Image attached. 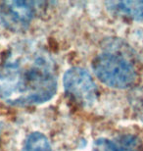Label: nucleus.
Listing matches in <instances>:
<instances>
[{
    "label": "nucleus",
    "instance_id": "5",
    "mask_svg": "<svg viewBox=\"0 0 143 151\" xmlns=\"http://www.w3.org/2000/svg\"><path fill=\"white\" fill-rule=\"evenodd\" d=\"M112 9L132 20H141L143 18V1H119L109 2Z\"/></svg>",
    "mask_w": 143,
    "mask_h": 151
},
{
    "label": "nucleus",
    "instance_id": "1",
    "mask_svg": "<svg viewBox=\"0 0 143 151\" xmlns=\"http://www.w3.org/2000/svg\"><path fill=\"white\" fill-rule=\"evenodd\" d=\"M57 91L52 58L32 43H18L8 51L0 66V97L15 106L44 103Z\"/></svg>",
    "mask_w": 143,
    "mask_h": 151
},
{
    "label": "nucleus",
    "instance_id": "8",
    "mask_svg": "<svg viewBox=\"0 0 143 151\" xmlns=\"http://www.w3.org/2000/svg\"><path fill=\"white\" fill-rule=\"evenodd\" d=\"M94 151H117L115 139L99 138L93 144Z\"/></svg>",
    "mask_w": 143,
    "mask_h": 151
},
{
    "label": "nucleus",
    "instance_id": "2",
    "mask_svg": "<svg viewBox=\"0 0 143 151\" xmlns=\"http://www.w3.org/2000/svg\"><path fill=\"white\" fill-rule=\"evenodd\" d=\"M92 69L96 77L106 86L124 89L134 83L136 71L121 55L102 53L93 60Z\"/></svg>",
    "mask_w": 143,
    "mask_h": 151
},
{
    "label": "nucleus",
    "instance_id": "9",
    "mask_svg": "<svg viewBox=\"0 0 143 151\" xmlns=\"http://www.w3.org/2000/svg\"><path fill=\"white\" fill-rule=\"evenodd\" d=\"M0 143H1V126H0Z\"/></svg>",
    "mask_w": 143,
    "mask_h": 151
},
{
    "label": "nucleus",
    "instance_id": "6",
    "mask_svg": "<svg viewBox=\"0 0 143 151\" xmlns=\"http://www.w3.org/2000/svg\"><path fill=\"white\" fill-rule=\"evenodd\" d=\"M23 151H52L48 138L41 132L30 134L24 144Z\"/></svg>",
    "mask_w": 143,
    "mask_h": 151
},
{
    "label": "nucleus",
    "instance_id": "4",
    "mask_svg": "<svg viewBox=\"0 0 143 151\" xmlns=\"http://www.w3.org/2000/svg\"><path fill=\"white\" fill-rule=\"evenodd\" d=\"M34 10L27 1H4L0 4V19L12 32H23L29 26Z\"/></svg>",
    "mask_w": 143,
    "mask_h": 151
},
{
    "label": "nucleus",
    "instance_id": "7",
    "mask_svg": "<svg viewBox=\"0 0 143 151\" xmlns=\"http://www.w3.org/2000/svg\"><path fill=\"white\" fill-rule=\"evenodd\" d=\"M117 151H142L141 142L133 135H121L115 138Z\"/></svg>",
    "mask_w": 143,
    "mask_h": 151
},
{
    "label": "nucleus",
    "instance_id": "3",
    "mask_svg": "<svg viewBox=\"0 0 143 151\" xmlns=\"http://www.w3.org/2000/svg\"><path fill=\"white\" fill-rule=\"evenodd\" d=\"M63 84L67 94L81 106L89 107L97 99L98 90L92 77L81 68H72L64 75Z\"/></svg>",
    "mask_w": 143,
    "mask_h": 151
}]
</instances>
